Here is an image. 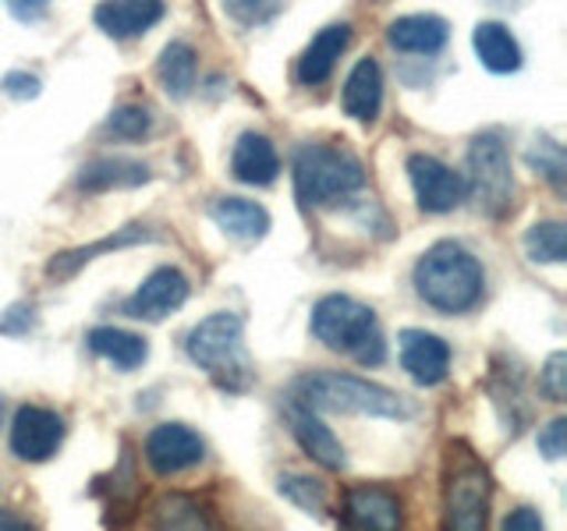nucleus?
<instances>
[{"instance_id": "obj_12", "label": "nucleus", "mask_w": 567, "mask_h": 531, "mask_svg": "<svg viewBox=\"0 0 567 531\" xmlns=\"http://www.w3.org/2000/svg\"><path fill=\"white\" fill-rule=\"evenodd\" d=\"M348 531H401V503L383 486H354L344 496Z\"/></svg>"}, {"instance_id": "obj_36", "label": "nucleus", "mask_w": 567, "mask_h": 531, "mask_svg": "<svg viewBox=\"0 0 567 531\" xmlns=\"http://www.w3.org/2000/svg\"><path fill=\"white\" fill-rule=\"evenodd\" d=\"M32 326V309H11L4 319H0V330L4 333H22Z\"/></svg>"}, {"instance_id": "obj_22", "label": "nucleus", "mask_w": 567, "mask_h": 531, "mask_svg": "<svg viewBox=\"0 0 567 531\" xmlns=\"http://www.w3.org/2000/svg\"><path fill=\"white\" fill-rule=\"evenodd\" d=\"M472 46L478 53V61H483V67L493 71V75H511V71L522 67V46L511 35V29L501 22H478Z\"/></svg>"}, {"instance_id": "obj_24", "label": "nucleus", "mask_w": 567, "mask_h": 531, "mask_svg": "<svg viewBox=\"0 0 567 531\" xmlns=\"http://www.w3.org/2000/svg\"><path fill=\"white\" fill-rule=\"evenodd\" d=\"M159 85L167 88L171 100H188L195 88V75H199V61H195V50L185 40H174L159 53L156 64Z\"/></svg>"}, {"instance_id": "obj_15", "label": "nucleus", "mask_w": 567, "mask_h": 531, "mask_svg": "<svg viewBox=\"0 0 567 531\" xmlns=\"http://www.w3.org/2000/svg\"><path fill=\"white\" fill-rule=\"evenodd\" d=\"M351 43V25L348 22H337V25H327V29H319L312 35V43L306 46V53H301V61H298V82L301 85H323L330 75H333V67L337 61H341V53L348 50Z\"/></svg>"}, {"instance_id": "obj_25", "label": "nucleus", "mask_w": 567, "mask_h": 531, "mask_svg": "<svg viewBox=\"0 0 567 531\" xmlns=\"http://www.w3.org/2000/svg\"><path fill=\"white\" fill-rule=\"evenodd\" d=\"M153 235H146L142 227H124V230H117V235H111V238H103V241H96V244H85V248H71V252H61V256H53L50 259V277H58V280H64V277H71V273H79L85 262H93L96 256H103V252H114V248H128V244H138V241H150Z\"/></svg>"}, {"instance_id": "obj_26", "label": "nucleus", "mask_w": 567, "mask_h": 531, "mask_svg": "<svg viewBox=\"0 0 567 531\" xmlns=\"http://www.w3.org/2000/svg\"><path fill=\"white\" fill-rule=\"evenodd\" d=\"M153 528L156 531H209L199 503L188 500L182 492L164 496V500L153 507Z\"/></svg>"}, {"instance_id": "obj_27", "label": "nucleus", "mask_w": 567, "mask_h": 531, "mask_svg": "<svg viewBox=\"0 0 567 531\" xmlns=\"http://www.w3.org/2000/svg\"><path fill=\"white\" fill-rule=\"evenodd\" d=\"M525 252L532 262H546V266H557L567 256V227L560 220H543V223H532L528 235H525Z\"/></svg>"}, {"instance_id": "obj_28", "label": "nucleus", "mask_w": 567, "mask_h": 531, "mask_svg": "<svg viewBox=\"0 0 567 531\" xmlns=\"http://www.w3.org/2000/svg\"><path fill=\"white\" fill-rule=\"evenodd\" d=\"M280 492L309 513L327 510V489H323V482H316L309 475H280Z\"/></svg>"}, {"instance_id": "obj_18", "label": "nucleus", "mask_w": 567, "mask_h": 531, "mask_svg": "<svg viewBox=\"0 0 567 531\" xmlns=\"http://www.w3.org/2000/svg\"><path fill=\"white\" fill-rule=\"evenodd\" d=\"M344 114L362 121V124H372L380 117V106H383V71H380V61L377 58H362L359 64L351 67V75L344 82Z\"/></svg>"}, {"instance_id": "obj_30", "label": "nucleus", "mask_w": 567, "mask_h": 531, "mask_svg": "<svg viewBox=\"0 0 567 531\" xmlns=\"http://www.w3.org/2000/svg\"><path fill=\"white\" fill-rule=\"evenodd\" d=\"M150 128H153V121H150L146 106H121V111H114L111 121H106V135L128 138V142L150 135Z\"/></svg>"}, {"instance_id": "obj_20", "label": "nucleus", "mask_w": 567, "mask_h": 531, "mask_svg": "<svg viewBox=\"0 0 567 531\" xmlns=\"http://www.w3.org/2000/svg\"><path fill=\"white\" fill-rule=\"evenodd\" d=\"M209 217L224 235L238 238V241H259V238H266V230H270V212H266L259 202L235 199V195L213 202Z\"/></svg>"}, {"instance_id": "obj_13", "label": "nucleus", "mask_w": 567, "mask_h": 531, "mask_svg": "<svg viewBox=\"0 0 567 531\" xmlns=\"http://www.w3.org/2000/svg\"><path fill=\"white\" fill-rule=\"evenodd\" d=\"M401 365L422 386H436L451 372V344L425 330H401Z\"/></svg>"}, {"instance_id": "obj_11", "label": "nucleus", "mask_w": 567, "mask_h": 531, "mask_svg": "<svg viewBox=\"0 0 567 531\" xmlns=\"http://www.w3.org/2000/svg\"><path fill=\"white\" fill-rule=\"evenodd\" d=\"M188 291H192V283L182 270H174V266H159V270H153L146 280H142V288L124 301V312H128L132 319H150V323H159L164 315H171L185 305Z\"/></svg>"}, {"instance_id": "obj_39", "label": "nucleus", "mask_w": 567, "mask_h": 531, "mask_svg": "<svg viewBox=\"0 0 567 531\" xmlns=\"http://www.w3.org/2000/svg\"><path fill=\"white\" fill-rule=\"evenodd\" d=\"M0 421H4V397H0Z\"/></svg>"}, {"instance_id": "obj_31", "label": "nucleus", "mask_w": 567, "mask_h": 531, "mask_svg": "<svg viewBox=\"0 0 567 531\" xmlns=\"http://www.w3.org/2000/svg\"><path fill=\"white\" fill-rule=\"evenodd\" d=\"M539 386H543V394H546L549 400H557V404L567 397V354H564V351L549 354V358H546Z\"/></svg>"}, {"instance_id": "obj_14", "label": "nucleus", "mask_w": 567, "mask_h": 531, "mask_svg": "<svg viewBox=\"0 0 567 531\" xmlns=\"http://www.w3.org/2000/svg\"><path fill=\"white\" fill-rule=\"evenodd\" d=\"M288 418H291V433L298 439V447L306 450L316 465H323L330 471H341L348 460H344V447H341V439H337L330 433V425L319 418L316 412H309V407H301L291 400L288 407Z\"/></svg>"}, {"instance_id": "obj_37", "label": "nucleus", "mask_w": 567, "mask_h": 531, "mask_svg": "<svg viewBox=\"0 0 567 531\" xmlns=\"http://www.w3.org/2000/svg\"><path fill=\"white\" fill-rule=\"evenodd\" d=\"M0 531H40L29 518H22V513L14 510H0Z\"/></svg>"}, {"instance_id": "obj_32", "label": "nucleus", "mask_w": 567, "mask_h": 531, "mask_svg": "<svg viewBox=\"0 0 567 531\" xmlns=\"http://www.w3.org/2000/svg\"><path fill=\"white\" fill-rule=\"evenodd\" d=\"M227 14L230 18H238V22L245 25H262V22H270V18L280 14V4H252V0H230L227 4Z\"/></svg>"}, {"instance_id": "obj_3", "label": "nucleus", "mask_w": 567, "mask_h": 531, "mask_svg": "<svg viewBox=\"0 0 567 531\" xmlns=\"http://www.w3.org/2000/svg\"><path fill=\"white\" fill-rule=\"evenodd\" d=\"M312 336L330 351L351 354L359 365H380L386 358V341L380 333L377 312L348 294H330L316 301Z\"/></svg>"}, {"instance_id": "obj_34", "label": "nucleus", "mask_w": 567, "mask_h": 531, "mask_svg": "<svg viewBox=\"0 0 567 531\" xmlns=\"http://www.w3.org/2000/svg\"><path fill=\"white\" fill-rule=\"evenodd\" d=\"M4 93L14 100H32V96H40V79L25 75V71H11L4 79Z\"/></svg>"}, {"instance_id": "obj_19", "label": "nucleus", "mask_w": 567, "mask_h": 531, "mask_svg": "<svg viewBox=\"0 0 567 531\" xmlns=\"http://www.w3.org/2000/svg\"><path fill=\"white\" fill-rule=\"evenodd\" d=\"M93 18L111 40H135L164 18V4L159 0H121V4H100Z\"/></svg>"}, {"instance_id": "obj_35", "label": "nucleus", "mask_w": 567, "mask_h": 531, "mask_svg": "<svg viewBox=\"0 0 567 531\" xmlns=\"http://www.w3.org/2000/svg\"><path fill=\"white\" fill-rule=\"evenodd\" d=\"M501 531H546V528H543L539 510L518 507V510H511L507 518H504V528H501Z\"/></svg>"}, {"instance_id": "obj_2", "label": "nucleus", "mask_w": 567, "mask_h": 531, "mask_svg": "<svg viewBox=\"0 0 567 531\" xmlns=\"http://www.w3.org/2000/svg\"><path fill=\"white\" fill-rule=\"evenodd\" d=\"M295 404L309 412H348V415H372V418H412L415 407L398 389L369 383L344 372H312L295 383Z\"/></svg>"}, {"instance_id": "obj_10", "label": "nucleus", "mask_w": 567, "mask_h": 531, "mask_svg": "<svg viewBox=\"0 0 567 531\" xmlns=\"http://www.w3.org/2000/svg\"><path fill=\"white\" fill-rule=\"evenodd\" d=\"M203 457H206V442L199 439V433L182 421L156 425L146 439V465L164 478L203 465Z\"/></svg>"}, {"instance_id": "obj_29", "label": "nucleus", "mask_w": 567, "mask_h": 531, "mask_svg": "<svg viewBox=\"0 0 567 531\" xmlns=\"http://www.w3.org/2000/svg\"><path fill=\"white\" fill-rule=\"evenodd\" d=\"M528 164L536 167L549 185H554L557 191L564 188V149L557 146V142L549 138H539L536 146L528 149Z\"/></svg>"}, {"instance_id": "obj_1", "label": "nucleus", "mask_w": 567, "mask_h": 531, "mask_svg": "<svg viewBox=\"0 0 567 531\" xmlns=\"http://www.w3.org/2000/svg\"><path fill=\"white\" fill-rule=\"evenodd\" d=\"M415 291L425 305H433L436 312H468L478 305V298L486 291V273L465 244L457 241H440L433 244L415 262Z\"/></svg>"}, {"instance_id": "obj_6", "label": "nucleus", "mask_w": 567, "mask_h": 531, "mask_svg": "<svg viewBox=\"0 0 567 531\" xmlns=\"http://www.w3.org/2000/svg\"><path fill=\"white\" fill-rule=\"evenodd\" d=\"M465 188L472 191V199L486 217H504L514 206V174L501 132H483L472 138Z\"/></svg>"}, {"instance_id": "obj_38", "label": "nucleus", "mask_w": 567, "mask_h": 531, "mask_svg": "<svg viewBox=\"0 0 567 531\" xmlns=\"http://www.w3.org/2000/svg\"><path fill=\"white\" fill-rule=\"evenodd\" d=\"M11 14L18 18V22H40V18L47 14V4L40 0V4H22V0H18V4H11Z\"/></svg>"}, {"instance_id": "obj_23", "label": "nucleus", "mask_w": 567, "mask_h": 531, "mask_svg": "<svg viewBox=\"0 0 567 531\" xmlns=\"http://www.w3.org/2000/svg\"><path fill=\"white\" fill-rule=\"evenodd\" d=\"M85 344L93 354L106 358L111 365H117L121 372H132L138 368L142 362L150 358V344L142 341L138 333H128V330H117V326H96L89 330Z\"/></svg>"}, {"instance_id": "obj_33", "label": "nucleus", "mask_w": 567, "mask_h": 531, "mask_svg": "<svg viewBox=\"0 0 567 531\" xmlns=\"http://www.w3.org/2000/svg\"><path fill=\"white\" fill-rule=\"evenodd\" d=\"M564 450H567V418H554L546 429H539V454L546 460H560Z\"/></svg>"}, {"instance_id": "obj_16", "label": "nucleus", "mask_w": 567, "mask_h": 531, "mask_svg": "<svg viewBox=\"0 0 567 531\" xmlns=\"http://www.w3.org/2000/svg\"><path fill=\"white\" fill-rule=\"evenodd\" d=\"M230 174H235L241 185H252V188L274 185L280 174L277 146L259 132H245L235 142V153H230Z\"/></svg>"}, {"instance_id": "obj_4", "label": "nucleus", "mask_w": 567, "mask_h": 531, "mask_svg": "<svg viewBox=\"0 0 567 531\" xmlns=\"http://www.w3.org/2000/svg\"><path fill=\"white\" fill-rule=\"evenodd\" d=\"M185 347H188V358L199 368H206L224 389L252 386L256 372H252V358H248V351H245L241 315L235 312L206 315L199 326H192Z\"/></svg>"}, {"instance_id": "obj_5", "label": "nucleus", "mask_w": 567, "mask_h": 531, "mask_svg": "<svg viewBox=\"0 0 567 531\" xmlns=\"http://www.w3.org/2000/svg\"><path fill=\"white\" fill-rule=\"evenodd\" d=\"M365 185V170L359 156L327 146V142H309L295 156V191L306 206H337L351 199Z\"/></svg>"}, {"instance_id": "obj_8", "label": "nucleus", "mask_w": 567, "mask_h": 531, "mask_svg": "<svg viewBox=\"0 0 567 531\" xmlns=\"http://www.w3.org/2000/svg\"><path fill=\"white\" fill-rule=\"evenodd\" d=\"M408 177H412L415 202L422 212H451L465 202V195H468L465 177L451 170L443 159L425 156V153H415L408 159Z\"/></svg>"}, {"instance_id": "obj_17", "label": "nucleus", "mask_w": 567, "mask_h": 531, "mask_svg": "<svg viewBox=\"0 0 567 531\" xmlns=\"http://www.w3.org/2000/svg\"><path fill=\"white\" fill-rule=\"evenodd\" d=\"M386 40L401 53H425L433 58L451 40V25L440 14H404L398 22H390Z\"/></svg>"}, {"instance_id": "obj_9", "label": "nucleus", "mask_w": 567, "mask_h": 531, "mask_svg": "<svg viewBox=\"0 0 567 531\" xmlns=\"http://www.w3.org/2000/svg\"><path fill=\"white\" fill-rule=\"evenodd\" d=\"M61 442H64V418L58 412H50V407H35V404H25L14 412L11 450L18 460H32V465H40V460H50L53 454H58Z\"/></svg>"}, {"instance_id": "obj_21", "label": "nucleus", "mask_w": 567, "mask_h": 531, "mask_svg": "<svg viewBox=\"0 0 567 531\" xmlns=\"http://www.w3.org/2000/svg\"><path fill=\"white\" fill-rule=\"evenodd\" d=\"M150 181V167L128 156H100L79 170L82 191H111V188H135Z\"/></svg>"}, {"instance_id": "obj_7", "label": "nucleus", "mask_w": 567, "mask_h": 531, "mask_svg": "<svg viewBox=\"0 0 567 531\" xmlns=\"http://www.w3.org/2000/svg\"><path fill=\"white\" fill-rule=\"evenodd\" d=\"M489 489V475L472 454L451 457L443 486V531H486Z\"/></svg>"}]
</instances>
